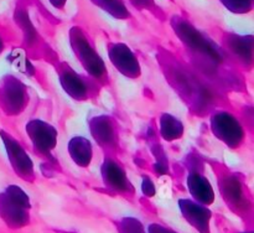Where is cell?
<instances>
[{
    "label": "cell",
    "instance_id": "6da1fadb",
    "mask_svg": "<svg viewBox=\"0 0 254 233\" xmlns=\"http://www.w3.org/2000/svg\"><path fill=\"white\" fill-rule=\"evenodd\" d=\"M30 198L22 188L10 185L0 193V217L11 228H21L30 221Z\"/></svg>",
    "mask_w": 254,
    "mask_h": 233
},
{
    "label": "cell",
    "instance_id": "7a4b0ae2",
    "mask_svg": "<svg viewBox=\"0 0 254 233\" xmlns=\"http://www.w3.org/2000/svg\"><path fill=\"white\" fill-rule=\"evenodd\" d=\"M69 42L76 56L83 64L88 73L93 77H102L106 73L103 59L99 57L96 50L89 44L88 39L78 27H72L69 30Z\"/></svg>",
    "mask_w": 254,
    "mask_h": 233
},
{
    "label": "cell",
    "instance_id": "3957f363",
    "mask_svg": "<svg viewBox=\"0 0 254 233\" xmlns=\"http://www.w3.org/2000/svg\"><path fill=\"white\" fill-rule=\"evenodd\" d=\"M171 26H173L175 34L179 36V39L186 46L192 49L193 51L202 52L203 55H207L208 57H211L212 59H216V61H218L221 58L217 50L189 21H186V20L181 19L179 16H174L173 20H171Z\"/></svg>",
    "mask_w": 254,
    "mask_h": 233
},
{
    "label": "cell",
    "instance_id": "277c9868",
    "mask_svg": "<svg viewBox=\"0 0 254 233\" xmlns=\"http://www.w3.org/2000/svg\"><path fill=\"white\" fill-rule=\"evenodd\" d=\"M0 139L4 144L9 163L15 173L25 180L31 177L34 174V164L21 144L4 130H0Z\"/></svg>",
    "mask_w": 254,
    "mask_h": 233
},
{
    "label": "cell",
    "instance_id": "5b68a950",
    "mask_svg": "<svg viewBox=\"0 0 254 233\" xmlns=\"http://www.w3.org/2000/svg\"><path fill=\"white\" fill-rule=\"evenodd\" d=\"M26 133L39 153L49 155L50 151L56 146L57 130L44 120L34 119L26 124Z\"/></svg>",
    "mask_w": 254,
    "mask_h": 233
},
{
    "label": "cell",
    "instance_id": "8992f818",
    "mask_svg": "<svg viewBox=\"0 0 254 233\" xmlns=\"http://www.w3.org/2000/svg\"><path fill=\"white\" fill-rule=\"evenodd\" d=\"M25 99H26V92L24 84L15 77H5L0 92V102L5 112L9 114L19 113L25 107Z\"/></svg>",
    "mask_w": 254,
    "mask_h": 233
},
{
    "label": "cell",
    "instance_id": "52a82bcc",
    "mask_svg": "<svg viewBox=\"0 0 254 233\" xmlns=\"http://www.w3.org/2000/svg\"><path fill=\"white\" fill-rule=\"evenodd\" d=\"M109 59L117 69L127 77H139L140 67L135 55L126 44H113L108 47Z\"/></svg>",
    "mask_w": 254,
    "mask_h": 233
},
{
    "label": "cell",
    "instance_id": "ba28073f",
    "mask_svg": "<svg viewBox=\"0 0 254 233\" xmlns=\"http://www.w3.org/2000/svg\"><path fill=\"white\" fill-rule=\"evenodd\" d=\"M212 130L225 143L235 146L242 138V129L233 116L227 113H217L212 116Z\"/></svg>",
    "mask_w": 254,
    "mask_h": 233
},
{
    "label": "cell",
    "instance_id": "9c48e42d",
    "mask_svg": "<svg viewBox=\"0 0 254 233\" xmlns=\"http://www.w3.org/2000/svg\"><path fill=\"white\" fill-rule=\"evenodd\" d=\"M179 207L185 220L192 227H195L200 233H208V221H210L211 212L205 206L195 201L183 198L179 201Z\"/></svg>",
    "mask_w": 254,
    "mask_h": 233
},
{
    "label": "cell",
    "instance_id": "30bf717a",
    "mask_svg": "<svg viewBox=\"0 0 254 233\" xmlns=\"http://www.w3.org/2000/svg\"><path fill=\"white\" fill-rule=\"evenodd\" d=\"M188 187L196 202L201 205H210L213 202L215 195H213L212 186L205 176L197 173L190 174L188 177Z\"/></svg>",
    "mask_w": 254,
    "mask_h": 233
},
{
    "label": "cell",
    "instance_id": "8fae6325",
    "mask_svg": "<svg viewBox=\"0 0 254 233\" xmlns=\"http://www.w3.org/2000/svg\"><path fill=\"white\" fill-rule=\"evenodd\" d=\"M102 176L104 183L117 191H128L131 187L123 169L112 160L104 161L102 166Z\"/></svg>",
    "mask_w": 254,
    "mask_h": 233
},
{
    "label": "cell",
    "instance_id": "7c38bea8",
    "mask_svg": "<svg viewBox=\"0 0 254 233\" xmlns=\"http://www.w3.org/2000/svg\"><path fill=\"white\" fill-rule=\"evenodd\" d=\"M68 153L74 164L81 168H86L91 164L93 149L88 139L83 136H74L68 143Z\"/></svg>",
    "mask_w": 254,
    "mask_h": 233
},
{
    "label": "cell",
    "instance_id": "4fadbf2b",
    "mask_svg": "<svg viewBox=\"0 0 254 233\" xmlns=\"http://www.w3.org/2000/svg\"><path fill=\"white\" fill-rule=\"evenodd\" d=\"M62 88L64 89L68 96H71L74 99H83L87 97V86L83 82V79L74 73L72 69L67 68L60 76Z\"/></svg>",
    "mask_w": 254,
    "mask_h": 233
},
{
    "label": "cell",
    "instance_id": "5bb4252c",
    "mask_svg": "<svg viewBox=\"0 0 254 233\" xmlns=\"http://www.w3.org/2000/svg\"><path fill=\"white\" fill-rule=\"evenodd\" d=\"M91 130L94 139L101 145H109L114 140V128L109 118L107 116H97L91 121Z\"/></svg>",
    "mask_w": 254,
    "mask_h": 233
},
{
    "label": "cell",
    "instance_id": "9a60e30c",
    "mask_svg": "<svg viewBox=\"0 0 254 233\" xmlns=\"http://www.w3.org/2000/svg\"><path fill=\"white\" fill-rule=\"evenodd\" d=\"M160 133L164 139L171 141L180 138L184 133V126L179 119L171 114H163L160 119Z\"/></svg>",
    "mask_w": 254,
    "mask_h": 233
},
{
    "label": "cell",
    "instance_id": "2e32d148",
    "mask_svg": "<svg viewBox=\"0 0 254 233\" xmlns=\"http://www.w3.org/2000/svg\"><path fill=\"white\" fill-rule=\"evenodd\" d=\"M15 21L19 25L20 29L22 30V32H24L25 40H26L27 44H32V41L36 40V31H35L34 25L30 21L29 14H27L24 7H16Z\"/></svg>",
    "mask_w": 254,
    "mask_h": 233
},
{
    "label": "cell",
    "instance_id": "e0dca14e",
    "mask_svg": "<svg viewBox=\"0 0 254 233\" xmlns=\"http://www.w3.org/2000/svg\"><path fill=\"white\" fill-rule=\"evenodd\" d=\"M93 2L117 19H127L130 16L122 0H93Z\"/></svg>",
    "mask_w": 254,
    "mask_h": 233
},
{
    "label": "cell",
    "instance_id": "ac0fdd59",
    "mask_svg": "<svg viewBox=\"0 0 254 233\" xmlns=\"http://www.w3.org/2000/svg\"><path fill=\"white\" fill-rule=\"evenodd\" d=\"M121 232L122 233H145L143 225L135 218H124L121 222Z\"/></svg>",
    "mask_w": 254,
    "mask_h": 233
},
{
    "label": "cell",
    "instance_id": "d6986e66",
    "mask_svg": "<svg viewBox=\"0 0 254 233\" xmlns=\"http://www.w3.org/2000/svg\"><path fill=\"white\" fill-rule=\"evenodd\" d=\"M223 2L226 7H228L232 11H243L245 9H247L248 0H221Z\"/></svg>",
    "mask_w": 254,
    "mask_h": 233
},
{
    "label": "cell",
    "instance_id": "ffe728a7",
    "mask_svg": "<svg viewBox=\"0 0 254 233\" xmlns=\"http://www.w3.org/2000/svg\"><path fill=\"white\" fill-rule=\"evenodd\" d=\"M141 190L145 196H154L155 195V186H154L153 181L149 177H144L143 182H141Z\"/></svg>",
    "mask_w": 254,
    "mask_h": 233
},
{
    "label": "cell",
    "instance_id": "44dd1931",
    "mask_svg": "<svg viewBox=\"0 0 254 233\" xmlns=\"http://www.w3.org/2000/svg\"><path fill=\"white\" fill-rule=\"evenodd\" d=\"M148 233H176L170 228H166L159 223H153L148 227Z\"/></svg>",
    "mask_w": 254,
    "mask_h": 233
},
{
    "label": "cell",
    "instance_id": "7402d4cb",
    "mask_svg": "<svg viewBox=\"0 0 254 233\" xmlns=\"http://www.w3.org/2000/svg\"><path fill=\"white\" fill-rule=\"evenodd\" d=\"M131 2L138 7H146L154 5V0H131Z\"/></svg>",
    "mask_w": 254,
    "mask_h": 233
},
{
    "label": "cell",
    "instance_id": "603a6c76",
    "mask_svg": "<svg viewBox=\"0 0 254 233\" xmlns=\"http://www.w3.org/2000/svg\"><path fill=\"white\" fill-rule=\"evenodd\" d=\"M51 2L52 6H55L56 9H64V5H66L67 0H49Z\"/></svg>",
    "mask_w": 254,
    "mask_h": 233
},
{
    "label": "cell",
    "instance_id": "cb8c5ba5",
    "mask_svg": "<svg viewBox=\"0 0 254 233\" xmlns=\"http://www.w3.org/2000/svg\"><path fill=\"white\" fill-rule=\"evenodd\" d=\"M5 49V44H4V40H2V37L0 36V54H1L2 51H4Z\"/></svg>",
    "mask_w": 254,
    "mask_h": 233
}]
</instances>
